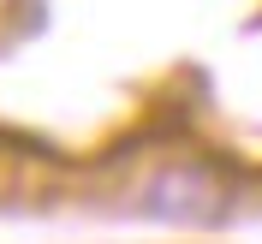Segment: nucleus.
Listing matches in <instances>:
<instances>
[{"mask_svg":"<svg viewBox=\"0 0 262 244\" xmlns=\"http://www.w3.org/2000/svg\"><path fill=\"white\" fill-rule=\"evenodd\" d=\"M232 203L238 191L209 155H161L131 191V209L155 227H221Z\"/></svg>","mask_w":262,"mask_h":244,"instance_id":"1","label":"nucleus"}]
</instances>
